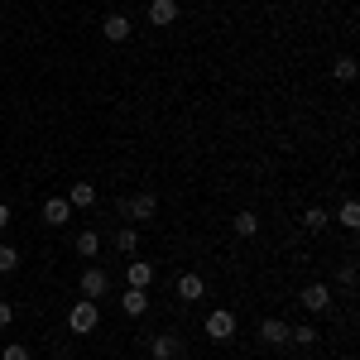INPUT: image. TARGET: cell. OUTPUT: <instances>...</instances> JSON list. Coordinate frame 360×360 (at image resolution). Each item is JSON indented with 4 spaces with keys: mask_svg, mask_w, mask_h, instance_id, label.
<instances>
[{
    "mask_svg": "<svg viewBox=\"0 0 360 360\" xmlns=\"http://www.w3.org/2000/svg\"><path fill=\"white\" fill-rule=\"evenodd\" d=\"M96 202V188L91 183H72V193H68V207H91Z\"/></svg>",
    "mask_w": 360,
    "mask_h": 360,
    "instance_id": "cell-14",
    "label": "cell"
},
{
    "mask_svg": "<svg viewBox=\"0 0 360 360\" xmlns=\"http://www.w3.org/2000/svg\"><path fill=\"white\" fill-rule=\"evenodd\" d=\"M341 226H346V231H356V226H360V207H356V202L341 207Z\"/></svg>",
    "mask_w": 360,
    "mask_h": 360,
    "instance_id": "cell-22",
    "label": "cell"
},
{
    "mask_svg": "<svg viewBox=\"0 0 360 360\" xmlns=\"http://www.w3.org/2000/svg\"><path fill=\"white\" fill-rule=\"evenodd\" d=\"M120 307H125L130 317H144V312H149V298H144V288H130V293L120 298Z\"/></svg>",
    "mask_w": 360,
    "mask_h": 360,
    "instance_id": "cell-12",
    "label": "cell"
},
{
    "mask_svg": "<svg viewBox=\"0 0 360 360\" xmlns=\"http://www.w3.org/2000/svg\"><path fill=\"white\" fill-rule=\"evenodd\" d=\"M0 360H29V346H20V341H10V346H5V356Z\"/></svg>",
    "mask_w": 360,
    "mask_h": 360,
    "instance_id": "cell-23",
    "label": "cell"
},
{
    "mask_svg": "<svg viewBox=\"0 0 360 360\" xmlns=\"http://www.w3.org/2000/svg\"><path fill=\"white\" fill-rule=\"evenodd\" d=\"M149 351H154V360H178L183 356V341H178V332H159L149 341Z\"/></svg>",
    "mask_w": 360,
    "mask_h": 360,
    "instance_id": "cell-4",
    "label": "cell"
},
{
    "mask_svg": "<svg viewBox=\"0 0 360 360\" xmlns=\"http://www.w3.org/2000/svg\"><path fill=\"white\" fill-rule=\"evenodd\" d=\"M120 212H125L130 221H154V212H159V197H154V193H139V197H130Z\"/></svg>",
    "mask_w": 360,
    "mask_h": 360,
    "instance_id": "cell-2",
    "label": "cell"
},
{
    "mask_svg": "<svg viewBox=\"0 0 360 360\" xmlns=\"http://www.w3.org/2000/svg\"><path fill=\"white\" fill-rule=\"evenodd\" d=\"M327 221H332V217H327L322 207H307V212H303V226H307V231H327Z\"/></svg>",
    "mask_w": 360,
    "mask_h": 360,
    "instance_id": "cell-15",
    "label": "cell"
},
{
    "mask_svg": "<svg viewBox=\"0 0 360 360\" xmlns=\"http://www.w3.org/2000/svg\"><path fill=\"white\" fill-rule=\"evenodd\" d=\"M5 226H10V207L0 202V231H5Z\"/></svg>",
    "mask_w": 360,
    "mask_h": 360,
    "instance_id": "cell-25",
    "label": "cell"
},
{
    "mask_svg": "<svg viewBox=\"0 0 360 360\" xmlns=\"http://www.w3.org/2000/svg\"><path fill=\"white\" fill-rule=\"evenodd\" d=\"M96 250H101V236H96V231H82V236H77V255H86V259H91Z\"/></svg>",
    "mask_w": 360,
    "mask_h": 360,
    "instance_id": "cell-16",
    "label": "cell"
},
{
    "mask_svg": "<svg viewBox=\"0 0 360 360\" xmlns=\"http://www.w3.org/2000/svg\"><path fill=\"white\" fill-rule=\"evenodd\" d=\"M15 264H20V250H15V245H0V274H15Z\"/></svg>",
    "mask_w": 360,
    "mask_h": 360,
    "instance_id": "cell-18",
    "label": "cell"
},
{
    "mask_svg": "<svg viewBox=\"0 0 360 360\" xmlns=\"http://www.w3.org/2000/svg\"><path fill=\"white\" fill-rule=\"evenodd\" d=\"M115 245H120L125 255H130V250L139 245V231H135V226H120V236H115Z\"/></svg>",
    "mask_w": 360,
    "mask_h": 360,
    "instance_id": "cell-19",
    "label": "cell"
},
{
    "mask_svg": "<svg viewBox=\"0 0 360 360\" xmlns=\"http://www.w3.org/2000/svg\"><path fill=\"white\" fill-rule=\"evenodd\" d=\"M231 226H236V236H245V240L255 236V231H259V221H255V212H240V217H236Z\"/></svg>",
    "mask_w": 360,
    "mask_h": 360,
    "instance_id": "cell-17",
    "label": "cell"
},
{
    "mask_svg": "<svg viewBox=\"0 0 360 360\" xmlns=\"http://www.w3.org/2000/svg\"><path fill=\"white\" fill-rule=\"evenodd\" d=\"M10 317H15V307H10V303H0V332L10 327Z\"/></svg>",
    "mask_w": 360,
    "mask_h": 360,
    "instance_id": "cell-24",
    "label": "cell"
},
{
    "mask_svg": "<svg viewBox=\"0 0 360 360\" xmlns=\"http://www.w3.org/2000/svg\"><path fill=\"white\" fill-rule=\"evenodd\" d=\"M259 341H264V346H288V322L264 317V322H259Z\"/></svg>",
    "mask_w": 360,
    "mask_h": 360,
    "instance_id": "cell-6",
    "label": "cell"
},
{
    "mask_svg": "<svg viewBox=\"0 0 360 360\" xmlns=\"http://www.w3.org/2000/svg\"><path fill=\"white\" fill-rule=\"evenodd\" d=\"M178 298H183V303H197V298H202V278L183 274V278H178Z\"/></svg>",
    "mask_w": 360,
    "mask_h": 360,
    "instance_id": "cell-13",
    "label": "cell"
},
{
    "mask_svg": "<svg viewBox=\"0 0 360 360\" xmlns=\"http://www.w3.org/2000/svg\"><path fill=\"white\" fill-rule=\"evenodd\" d=\"M96 322H101V312H96L91 298H82V303L68 312V327H72V332H96Z\"/></svg>",
    "mask_w": 360,
    "mask_h": 360,
    "instance_id": "cell-1",
    "label": "cell"
},
{
    "mask_svg": "<svg viewBox=\"0 0 360 360\" xmlns=\"http://www.w3.org/2000/svg\"><path fill=\"white\" fill-rule=\"evenodd\" d=\"M68 217H72V207H68L63 197H49V202H44V221L49 226H63Z\"/></svg>",
    "mask_w": 360,
    "mask_h": 360,
    "instance_id": "cell-11",
    "label": "cell"
},
{
    "mask_svg": "<svg viewBox=\"0 0 360 360\" xmlns=\"http://www.w3.org/2000/svg\"><path fill=\"white\" fill-rule=\"evenodd\" d=\"M106 288H111L106 269H86V274H82V298H91V303H96V298H101Z\"/></svg>",
    "mask_w": 360,
    "mask_h": 360,
    "instance_id": "cell-7",
    "label": "cell"
},
{
    "mask_svg": "<svg viewBox=\"0 0 360 360\" xmlns=\"http://www.w3.org/2000/svg\"><path fill=\"white\" fill-rule=\"evenodd\" d=\"M173 20H178V0H154V5H149V25H173Z\"/></svg>",
    "mask_w": 360,
    "mask_h": 360,
    "instance_id": "cell-9",
    "label": "cell"
},
{
    "mask_svg": "<svg viewBox=\"0 0 360 360\" xmlns=\"http://www.w3.org/2000/svg\"><path fill=\"white\" fill-rule=\"evenodd\" d=\"M125 278H130V288H149V283H154V269H149L144 259H130V264H125Z\"/></svg>",
    "mask_w": 360,
    "mask_h": 360,
    "instance_id": "cell-10",
    "label": "cell"
},
{
    "mask_svg": "<svg viewBox=\"0 0 360 360\" xmlns=\"http://www.w3.org/2000/svg\"><path fill=\"white\" fill-rule=\"evenodd\" d=\"M130 20H125V15H106V20H101V34H106V39H111V44H125V39H130Z\"/></svg>",
    "mask_w": 360,
    "mask_h": 360,
    "instance_id": "cell-8",
    "label": "cell"
},
{
    "mask_svg": "<svg viewBox=\"0 0 360 360\" xmlns=\"http://www.w3.org/2000/svg\"><path fill=\"white\" fill-rule=\"evenodd\" d=\"M303 307L307 312H327V307H332V288H327V283H307L303 288Z\"/></svg>",
    "mask_w": 360,
    "mask_h": 360,
    "instance_id": "cell-5",
    "label": "cell"
},
{
    "mask_svg": "<svg viewBox=\"0 0 360 360\" xmlns=\"http://www.w3.org/2000/svg\"><path fill=\"white\" fill-rule=\"evenodd\" d=\"M207 336H212V341H231V336H236V312L217 307V312L207 317Z\"/></svg>",
    "mask_w": 360,
    "mask_h": 360,
    "instance_id": "cell-3",
    "label": "cell"
},
{
    "mask_svg": "<svg viewBox=\"0 0 360 360\" xmlns=\"http://www.w3.org/2000/svg\"><path fill=\"white\" fill-rule=\"evenodd\" d=\"M288 341H298V346H312V341H317V327H288Z\"/></svg>",
    "mask_w": 360,
    "mask_h": 360,
    "instance_id": "cell-21",
    "label": "cell"
},
{
    "mask_svg": "<svg viewBox=\"0 0 360 360\" xmlns=\"http://www.w3.org/2000/svg\"><path fill=\"white\" fill-rule=\"evenodd\" d=\"M336 82H356V58H336Z\"/></svg>",
    "mask_w": 360,
    "mask_h": 360,
    "instance_id": "cell-20",
    "label": "cell"
}]
</instances>
